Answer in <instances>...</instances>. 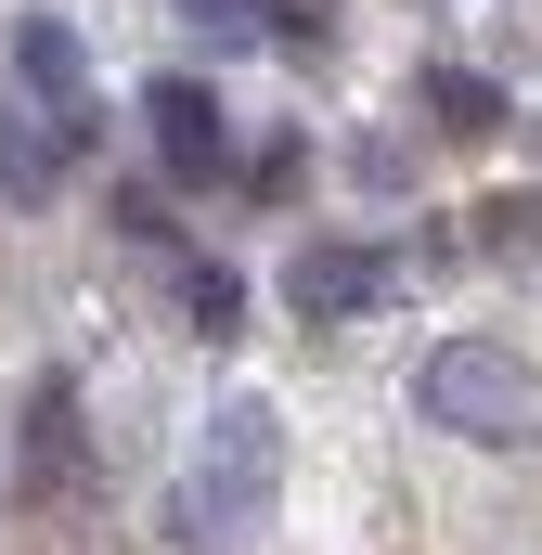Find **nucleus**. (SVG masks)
Segmentation results:
<instances>
[{
	"mask_svg": "<svg viewBox=\"0 0 542 555\" xmlns=\"http://www.w3.org/2000/svg\"><path fill=\"white\" fill-rule=\"evenodd\" d=\"M271 465H284V426H271V401H220L207 414V478L168 504V543H246L271 517Z\"/></svg>",
	"mask_w": 542,
	"mask_h": 555,
	"instance_id": "f257e3e1",
	"label": "nucleus"
},
{
	"mask_svg": "<svg viewBox=\"0 0 542 555\" xmlns=\"http://www.w3.org/2000/svg\"><path fill=\"white\" fill-rule=\"evenodd\" d=\"M413 401H426V426H452V439H542V388L517 375V349H491V336L439 349Z\"/></svg>",
	"mask_w": 542,
	"mask_h": 555,
	"instance_id": "f03ea898",
	"label": "nucleus"
},
{
	"mask_svg": "<svg viewBox=\"0 0 542 555\" xmlns=\"http://www.w3.org/2000/svg\"><path fill=\"white\" fill-rule=\"evenodd\" d=\"M142 130H155V155H168V181H220L233 168V117H220V78L207 65H155V91H142Z\"/></svg>",
	"mask_w": 542,
	"mask_h": 555,
	"instance_id": "7ed1b4c3",
	"label": "nucleus"
},
{
	"mask_svg": "<svg viewBox=\"0 0 542 555\" xmlns=\"http://www.w3.org/2000/svg\"><path fill=\"white\" fill-rule=\"evenodd\" d=\"M91 142H104V117H26V104H0V207H52Z\"/></svg>",
	"mask_w": 542,
	"mask_h": 555,
	"instance_id": "20e7f679",
	"label": "nucleus"
},
{
	"mask_svg": "<svg viewBox=\"0 0 542 555\" xmlns=\"http://www.w3.org/2000/svg\"><path fill=\"white\" fill-rule=\"evenodd\" d=\"M388 246H297L284 259V310L297 323H362V310H388Z\"/></svg>",
	"mask_w": 542,
	"mask_h": 555,
	"instance_id": "39448f33",
	"label": "nucleus"
},
{
	"mask_svg": "<svg viewBox=\"0 0 542 555\" xmlns=\"http://www.w3.org/2000/svg\"><path fill=\"white\" fill-rule=\"evenodd\" d=\"M13 91L39 104V117H91V39L65 26V13H13Z\"/></svg>",
	"mask_w": 542,
	"mask_h": 555,
	"instance_id": "423d86ee",
	"label": "nucleus"
},
{
	"mask_svg": "<svg viewBox=\"0 0 542 555\" xmlns=\"http://www.w3.org/2000/svg\"><path fill=\"white\" fill-rule=\"evenodd\" d=\"M78 452H91V426L65 388H26V491H78Z\"/></svg>",
	"mask_w": 542,
	"mask_h": 555,
	"instance_id": "0eeeda50",
	"label": "nucleus"
},
{
	"mask_svg": "<svg viewBox=\"0 0 542 555\" xmlns=\"http://www.w3.org/2000/svg\"><path fill=\"white\" fill-rule=\"evenodd\" d=\"M426 117L452 142H491L504 130V78H478V65H426Z\"/></svg>",
	"mask_w": 542,
	"mask_h": 555,
	"instance_id": "6e6552de",
	"label": "nucleus"
},
{
	"mask_svg": "<svg viewBox=\"0 0 542 555\" xmlns=\"http://www.w3.org/2000/svg\"><path fill=\"white\" fill-rule=\"evenodd\" d=\"M246 194H259V207H297V194H310V142H297V130L246 142Z\"/></svg>",
	"mask_w": 542,
	"mask_h": 555,
	"instance_id": "1a4fd4ad",
	"label": "nucleus"
},
{
	"mask_svg": "<svg viewBox=\"0 0 542 555\" xmlns=\"http://www.w3.org/2000/svg\"><path fill=\"white\" fill-rule=\"evenodd\" d=\"M259 39H284L297 65H323L336 52V0H259Z\"/></svg>",
	"mask_w": 542,
	"mask_h": 555,
	"instance_id": "9d476101",
	"label": "nucleus"
},
{
	"mask_svg": "<svg viewBox=\"0 0 542 555\" xmlns=\"http://www.w3.org/2000/svg\"><path fill=\"white\" fill-rule=\"evenodd\" d=\"M168 13H181L207 52H246V39H259V0H168Z\"/></svg>",
	"mask_w": 542,
	"mask_h": 555,
	"instance_id": "9b49d317",
	"label": "nucleus"
},
{
	"mask_svg": "<svg viewBox=\"0 0 542 555\" xmlns=\"http://www.w3.org/2000/svg\"><path fill=\"white\" fill-rule=\"evenodd\" d=\"M181 297H194V323H207V336H233V323H246V284L220 272V259H194V272H181Z\"/></svg>",
	"mask_w": 542,
	"mask_h": 555,
	"instance_id": "f8f14e48",
	"label": "nucleus"
},
{
	"mask_svg": "<svg viewBox=\"0 0 542 555\" xmlns=\"http://www.w3.org/2000/svg\"><path fill=\"white\" fill-rule=\"evenodd\" d=\"M349 181H362V194H401V181H413V155H401L388 130H362V142H349Z\"/></svg>",
	"mask_w": 542,
	"mask_h": 555,
	"instance_id": "ddd939ff",
	"label": "nucleus"
},
{
	"mask_svg": "<svg viewBox=\"0 0 542 555\" xmlns=\"http://www.w3.org/2000/svg\"><path fill=\"white\" fill-rule=\"evenodd\" d=\"M478 246H542V194H491L478 207Z\"/></svg>",
	"mask_w": 542,
	"mask_h": 555,
	"instance_id": "4468645a",
	"label": "nucleus"
}]
</instances>
